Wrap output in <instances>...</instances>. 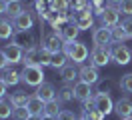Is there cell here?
Returning a JSON list of instances; mask_svg holds the SVG:
<instances>
[{
  "label": "cell",
  "instance_id": "obj_23",
  "mask_svg": "<svg viewBox=\"0 0 132 120\" xmlns=\"http://www.w3.org/2000/svg\"><path fill=\"white\" fill-rule=\"evenodd\" d=\"M60 104L62 102H60L58 98L46 102V106H44V118H56L58 114H60Z\"/></svg>",
  "mask_w": 132,
  "mask_h": 120
},
{
  "label": "cell",
  "instance_id": "obj_6",
  "mask_svg": "<svg viewBox=\"0 0 132 120\" xmlns=\"http://www.w3.org/2000/svg\"><path fill=\"white\" fill-rule=\"evenodd\" d=\"M94 106L104 116H108L110 112H114V102H112L110 94H106V92H94Z\"/></svg>",
  "mask_w": 132,
  "mask_h": 120
},
{
  "label": "cell",
  "instance_id": "obj_5",
  "mask_svg": "<svg viewBox=\"0 0 132 120\" xmlns=\"http://www.w3.org/2000/svg\"><path fill=\"white\" fill-rule=\"evenodd\" d=\"M12 24H14L16 32H30V28L34 26V12H30V10L20 12L16 18H12Z\"/></svg>",
  "mask_w": 132,
  "mask_h": 120
},
{
  "label": "cell",
  "instance_id": "obj_2",
  "mask_svg": "<svg viewBox=\"0 0 132 120\" xmlns=\"http://www.w3.org/2000/svg\"><path fill=\"white\" fill-rule=\"evenodd\" d=\"M20 78L24 82L26 86H40L42 82H44V70H42L40 64H32V66H24L22 72H20Z\"/></svg>",
  "mask_w": 132,
  "mask_h": 120
},
{
  "label": "cell",
  "instance_id": "obj_44",
  "mask_svg": "<svg viewBox=\"0 0 132 120\" xmlns=\"http://www.w3.org/2000/svg\"><path fill=\"white\" fill-rule=\"evenodd\" d=\"M78 120H86V118H82V116H80V118H78Z\"/></svg>",
  "mask_w": 132,
  "mask_h": 120
},
{
  "label": "cell",
  "instance_id": "obj_34",
  "mask_svg": "<svg viewBox=\"0 0 132 120\" xmlns=\"http://www.w3.org/2000/svg\"><path fill=\"white\" fill-rule=\"evenodd\" d=\"M118 12L126 16H132V0H120L118 2Z\"/></svg>",
  "mask_w": 132,
  "mask_h": 120
},
{
  "label": "cell",
  "instance_id": "obj_43",
  "mask_svg": "<svg viewBox=\"0 0 132 120\" xmlns=\"http://www.w3.org/2000/svg\"><path fill=\"white\" fill-rule=\"evenodd\" d=\"M122 120H132V116H128V118H122Z\"/></svg>",
  "mask_w": 132,
  "mask_h": 120
},
{
  "label": "cell",
  "instance_id": "obj_31",
  "mask_svg": "<svg viewBox=\"0 0 132 120\" xmlns=\"http://www.w3.org/2000/svg\"><path fill=\"white\" fill-rule=\"evenodd\" d=\"M82 118L86 120H104V114L94 106V108H88V110H82Z\"/></svg>",
  "mask_w": 132,
  "mask_h": 120
},
{
  "label": "cell",
  "instance_id": "obj_20",
  "mask_svg": "<svg viewBox=\"0 0 132 120\" xmlns=\"http://www.w3.org/2000/svg\"><path fill=\"white\" fill-rule=\"evenodd\" d=\"M0 78L4 80V84L6 86H16L18 82H20V72L18 70H14V68H4L2 70V74H0Z\"/></svg>",
  "mask_w": 132,
  "mask_h": 120
},
{
  "label": "cell",
  "instance_id": "obj_1",
  "mask_svg": "<svg viewBox=\"0 0 132 120\" xmlns=\"http://www.w3.org/2000/svg\"><path fill=\"white\" fill-rule=\"evenodd\" d=\"M62 52L68 56V60L74 64H82L86 58H88V46L80 42V40H74V42H64V46H62Z\"/></svg>",
  "mask_w": 132,
  "mask_h": 120
},
{
  "label": "cell",
  "instance_id": "obj_39",
  "mask_svg": "<svg viewBox=\"0 0 132 120\" xmlns=\"http://www.w3.org/2000/svg\"><path fill=\"white\" fill-rule=\"evenodd\" d=\"M6 88H8V86H6V84H4V80L0 78V100H2V98H4V96H6Z\"/></svg>",
  "mask_w": 132,
  "mask_h": 120
},
{
  "label": "cell",
  "instance_id": "obj_4",
  "mask_svg": "<svg viewBox=\"0 0 132 120\" xmlns=\"http://www.w3.org/2000/svg\"><path fill=\"white\" fill-rule=\"evenodd\" d=\"M90 60L92 64L96 66V68H100V66H106L110 60H112V48L108 46H94L90 52Z\"/></svg>",
  "mask_w": 132,
  "mask_h": 120
},
{
  "label": "cell",
  "instance_id": "obj_26",
  "mask_svg": "<svg viewBox=\"0 0 132 120\" xmlns=\"http://www.w3.org/2000/svg\"><path fill=\"white\" fill-rule=\"evenodd\" d=\"M22 62H24V66H32V64H38V46H36V48H30V50H24Z\"/></svg>",
  "mask_w": 132,
  "mask_h": 120
},
{
  "label": "cell",
  "instance_id": "obj_22",
  "mask_svg": "<svg viewBox=\"0 0 132 120\" xmlns=\"http://www.w3.org/2000/svg\"><path fill=\"white\" fill-rule=\"evenodd\" d=\"M10 104L14 106V108H22V106H26L28 104V100H30V94H26L24 90H16L14 94H10Z\"/></svg>",
  "mask_w": 132,
  "mask_h": 120
},
{
  "label": "cell",
  "instance_id": "obj_21",
  "mask_svg": "<svg viewBox=\"0 0 132 120\" xmlns=\"http://www.w3.org/2000/svg\"><path fill=\"white\" fill-rule=\"evenodd\" d=\"M16 34V28L12 20H6V18H0V40H8Z\"/></svg>",
  "mask_w": 132,
  "mask_h": 120
},
{
  "label": "cell",
  "instance_id": "obj_12",
  "mask_svg": "<svg viewBox=\"0 0 132 120\" xmlns=\"http://www.w3.org/2000/svg\"><path fill=\"white\" fill-rule=\"evenodd\" d=\"M72 22H74L80 30H88V28H92V24H94V18H92V8H90V10H82V12H78V14L72 18Z\"/></svg>",
  "mask_w": 132,
  "mask_h": 120
},
{
  "label": "cell",
  "instance_id": "obj_15",
  "mask_svg": "<svg viewBox=\"0 0 132 120\" xmlns=\"http://www.w3.org/2000/svg\"><path fill=\"white\" fill-rule=\"evenodd\" d=\"M34 94L42 98L44 102H50V100H54L56 98V90H54V84H50V82H42L40 86H36V92Z\"/></svg>",
  "mask_w": 132,
  "mask_h": 120
},
{
  "label": "cell",
  "instance_id": "obj_24",
  "mask_svg": "<svg viewBox=\"0 0 132 120\" xmlns=\"http://www.w3.org/2000/svg\"><path fill=\"white\" fill-rule=\"evenodd\" d=\"M58 100H60V102H70V100H74V84L64 82V86L60 88V92H58Z\"/></svg>",
  "mask_w": 132,
  "mask_h": 120
},
{
  "label": "cell",
  "instance_id": "obj_16",
  "mask_svg": "<svg viewBox=\"0 0 132 120\" xmlns=\"http://www.w3.org/2000/svg\"><path fill=\"white\" fill-rule=\"evenodd\" d=\"M114 112L120 116V120H122V118H128V116H132V100L128 98V96L120 98V100L114 104Z\"/></svg>",
  "mask_w": 132,
  "mask_h": 120
},
{
  "label": "cell",
  "instance_id": "obj_7",
  "mask_svg": "<svg viewBox=\"0 0 132 120\" xmlns=\"http://www.w3.org/2000/svg\"><path fill=\"white\" fill-rule=\"evenodd\" d=\"M78 78L82 80V82H86V84H98L100 82V72L94 64H90V66L84 64V66H80V70H78Z\"/></svg>",
  "mask_w": 132,
  "mask_h": 120
},
{
  "label": "cell",
  "instance_id": "obj_10",
  "mask_svg": "<svg viewBox=\"0 0 132 120\" xmlns=\"http://www.w3.org/2000/svg\"><path fill=\"white\" fill-rule=\"evenodd\" d=\"M100 20H102V26H106V28H114V26H118V24H120V12H118V8L106 6L104 14L100 16Z\"/></svg>",
  "mask_w": 132,
  "mask_h": 120
},
{
  "label": "cell",
  "instance_id": "obj_17",
  "mask_svg": "<svg viewBox=\"0 0 132 120\" xmlns=\"http://www.w3.org/2000/svg\"><path fill=\"white\" fill-rule=\"evenodd\" d=\"M44 106H46V102H44L42 98H38L36 94L30 96V100L26 104V108H28V112H30L32 116H44Z\"/></svg>",
  "mask_w": 132,
  "mask_h": 120
},
{
  "label": "cell",
  "instance_id": "obj_13",
  "mask_svg": "<svg viewBox=\"0 0 132 120\" xmlns=\"http://www.w3.org/2000/svg\"><path fill=\"white\" fill-rule=\"evenodd\" d=\"M2 52L6 54V58H8V62H10V64H18V62H22V56H24V50L18 46V44H14V42L6 44V48H4Z\"/></svg>",
  "mask_w": 132,
  "mask_h": 120
},
{
  "label": "cell",
  "instance_id": "obj_29",
  "mask_svg": "<svg viewBox=\"0 0 132 120\" xmlns=\"http://www.w3.org/2000/svg\"><path fill=\"white\" fill-rule=\"evenodd\" d=\"M50 62H52V52L46 50V48H42V46H38V64L44 68V66H50Z\"/></svg>",
  "mask_w": 132,
  "mask_h": 120
},
{
  "label": "cell",
  "instance_id": "obj_9",
  "mask_svg": "<svg viewBox=\"0 0 132 120\" xmlns=\"http://www.w3.org/2000/svg\"><path fill=\"white\" fill-rule=\"evenodd\" d=\"M112 60L120 66H126V64L132 60V52L124 44H114L112 46Z\"/></svg>",
  "mask_w": 132,
  "mask_h": 120
},
{
  "label": "cell",
  "instance_id": "obj_3",
  "mask_svg": "<svg viewBox=\"0 0 132 120\" xmlns=\"http://www.w3.org/2000/svg\"><path fill=\"white\" fill-rule=\"evenodd\" d=\"M62 46H64V40L58 32H44L42 34V48L50 50L52 54L62 52Z\"/></svg>",
  "mask_w": 132,
  "mask_h": 120
},
{
  "label": "cell",
  "instance_id": "obj_30",
  "mask_svg": "<svg viewBox=\"0 0 132 120\" xmlns=\"http://www.w3.org/2000/svg\"><path fill=\"white\" fill-rule=\"evenodd\" d=\"M110 32H112V42H114V44H122L124 40H128V36H126V32L122 30L120 24L114 26V28H110Z\"/></svg>",
  "mask_w": 132,
  "mask_h": 120
},
{
  "label": "cell",
  "instance_id": "obj_42",
  "mask_svg": "<svg viewBox=\"0 0 132 120\" xmlns=\"http://www.w3.org/2000/svg\"><path fill=\"white\" fill-rule=\"evenodd\" d=\"M108 2H112V4H118V2H120V0H108Z\"/></svg>",
  "mask_w": 132,
  "mask_h": 120
},
{
  "label": "cell",
  "instance_id": "obj_8",
  "mask_svg": "<svg viewBox=\"0 0 132 120\" xmlns=\"http://www.w3.org/2000/svg\"><path fill=\"white\" fill-rule=\"evenodd\" d=\"M92 42H94V46H108V44H112V32H110V28H106V26L94 28L92 30Z\"/></svg>",
  "mask_w": 132,
  "mask_h": 120
},
{
  "label": "cell",
  "instance_id": "obj_25",
  "mask_svg": "<svg viewBox=\"0 0 132 120\" xmlns=\"http://www.w3.org/2000/svg\"><path fill=\"white\" fill-rule=\"evenodd\" d=\"M66 64H68V56H66L64 52H56V54H52L50 68H54V70H62Z\"/></svg>",
  "mask_w": 132,
  "mask_h": 120
},
{
  "label": "cell",
  "instance_id": "obj_14",
  "mask_svg": "<svg viewBox=\"0 0 132 120\" xmlns=\"http://www.w3.org/2000/svg\"><path fill=\"white\" fill-rule=\"evenodd\" d=\"M92 94V84H86V82H82V80H78V82H74V98L76 100H80V102H84V100H88Z\"/></svg>",
  "mask_w": 132,
  "mask_h": 120
},
{
  "label": "cell",
  "instance_id": "obj_18",
  "mask_svg": "<svg viewBox=\"0 0 132 120\" xmlns=\"http://www.w3.org/2000/svg\"><path fill=\"white\" fill-rule=\"evenodd\" d=\"M78 32H80V28H78L74 22H68V24H64V26H62L60 36H62V40H64V42H74V40H78Z\"/></svg>",
  "mask_w": 132,
  "mask_h": 120
},
{
  "label": "cell",
  "instance_id": "obj_28",
  "mask_svg": "<svg viewBox=\"0 0 132 120\" xmlns=\"http://www.w3.org/2000/svg\"><path fill=\"white\" fill-rule=\"evenodd\" d=\"M20 12H24V8H22V4H20V0H10V2H8V8H6V14L10 16V20H12V18H16Z\"/></svg>",
  "mask_w": 132,
  "mask_h": 120
},
{
  "label": "cell",
  "instance_id": "obj_35",
  "mask_svg": "<svg viewBox=\"0 0 132 120\" xmlns=\"http://www.w3.org/2000/svg\"><path fill=\"white\" fill-rule=\"evenodd\" d=\"M120 26H122V30L126 32V36H128V38H132V16H126Z\"/></svg>",
  "mask_w": 132,
  "mask_h": 120
},
{
  "label": "cell",
  "instance_id": "obj_36",
  "mask_svg": "<svg viewBox=\"0 0 132 120\" xmlns=\"http://www.w3.org/2000/svg\"><path fill=\"white\" fill-rule=\"evenodd\" d=\"M54 120H78V118H76V114L72 110H60V114Z\"/></svg>",
  "mask_w": 132,
  "mask_h": 120
},
{
  "label": "cell",
  "instance_id": "obj_19",
  "mask_svg": "<svg viewBox=\"0 0 132 120\" xmlns=\"http://www.w3.org/2000/svg\"><path fill=\"white\" fill-rule=\"evenodd\" d=\"M60 78H62V82H68V84H74V80L78 78V70H76V64H74V62L66 64L64 68L60 70Z\"/></svg>",
  "mask_w": 132,
  "mask_h": 120
},
{
  "label": "cell",
  "instance_id": "obj_37",
  "mask_svg": "<svg viewBox=\"0 0 132 120\" xmlns=\"http://www.w3.org/2000/svg\"><path fill=\"white\" fill-rule=\"evenodd\" d=\"M96 92H106L110 94V82H98V90Z\"/></svg>",
  "mask_w": 132,
  "mask_h": 120
},
{
  "label": "cell",
  "instance_id": "obj_41",
  "mask_svg": "<svg viewBox=\"0 0 132 120\" xmlns=\"http://www.w3.org/2000/svg\"><path fill=\"white\" fill-rule=\"evenodd\" d=\"M28 120H42V116H30Z\"/></svg>",
  "mask_w": 132,
  "mask_h": 120
},
{
  "label": "cell",
  "instance_id": "obj_33",
  "mask_svg": "<svg viewBox=\"0 0 132 120\" xmlns=\"http://www.w3.org/2000/svg\"><path fill=\"white\" fill-rule=\"evenodd\" d=\"M30 116H32V114L28 112L26 106H22V108H14V112H12V118H14V120H28Z\"/></svg>",
  "mask_w": 132,
  "mask_h": 120
},
{
  "label": "cell",
  "instance_id": "obj_38",
  "mask_svg": "<svg viewBox=\"0 0 132 120\" xmlns=\"http://www.w3.org/2000/svg\"><path fill=\"white\" fill-rule=\"evenodd\" d=\"M8 58H6V54H4V52H2V50H0V70H4V68H8Z\"/></svg>",
  "mask_w": 132,
  "mask_h": 120
},
{
  "label": "cell",
  "instance_id": "obj_27",
  "mask_svg": "<svg viewBox=\"0 0 132 120\" xmlns=\"http://www.w3.org/2000/svg\"><path fill=\"white\" fill-rule=\"evenodd\" d=\"M12 112H14V106L10 104V100L2 98V100H0V120L10 118V116H12Z\"/></svg>",
  "mask_w": 132,
  "mask_h": 120
},
{
  "label": "cell",
  "instance_id": "obj_11",
  "mask_svg": "<svg viewBox=\"0 0 132 120\" xmlns=\"http://www.w3.org/2000/svg\"><path fill=\"white\" fill-rule=\"evenodd\" d=\"M12 42L18 44L22 50H30V48H36V38H34L30 32H16L12 36Z\"/></svg>",
  "mask_w": 132,
  "mask_h": 120
},
{
  "label": "cell",
  "instance_id": "obj_32",
  "mask_svg": "<svg viewBox=\"0 0 132 120\" xmlns=\"http://www.w3.org/2000/svg\"><path fill=\"white\" fill-rule=\"evenodd\" d=\"M120 88H122L124 92H128V94H132V72H128V74H124L122 78H120Z\"/></svg>",
  "mask_w": 132,
  "mask_h": 120
},
{
  "label": "cell",
  "instance_id": "obj_40",
  "mask_svg": "<svg viewBox=\"0 0 132 120\" xmlns=\"http://www.w3.org/2000/svg\"><path fill=\"white\" fill-rule=\"evenodd\" d=\"M6 8H8V0H0V14H6Z\"/></svg>",
  "mask_w": 132,
  "mask_h": 120
}]
</instances>
